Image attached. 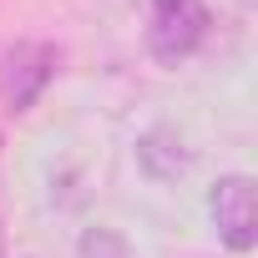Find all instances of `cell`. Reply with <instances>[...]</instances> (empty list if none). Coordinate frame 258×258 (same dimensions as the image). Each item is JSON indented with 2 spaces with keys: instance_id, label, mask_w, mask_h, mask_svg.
<instances>
[{
  "instance_id": "obj_1",
  "label": "cell",
  "mask_w": 258,
  "mask_h": 258,
  "mask_svg": "<svg viewBox=\"0 0 258 258\" xmlns=\"http://www.w3.org/2000/svg\"><path fill=\"white\" fill-rule=\"evenodd\" d=\"M208 6L203 0H152V16H147V51L162 66L187 61L203 41H208Z\"/></svg>"
},
{
  "instance_id": "obj_2",
  "label": "cell",
  "mask_w": 258,
  "mask_h": 258,
  "mask_svg": "<svg viewBox=\"0 0 258 258\" xmlns=\"http://www.w3.org/2000/svg\"><path fill=\"white\" fill-rule=\"evenodd\" d=\"M61 51L46 41H16L6 56H0V101L6 111H31L36 96L51 86Z\"/></svg>"
},
{
  "instance_id": "obj_3",
  "label": "cell",
  "mask_w": 258,
  "mask_h": 258,
  "mask_svg": "<svg viewBox=\"0 0 258 258\" xmlns=\"http://www.w3.org/2000/svg\"><path fill=\"white\" fill-rule=\"evenodd\" d=\"M213 223H218V238L233 248V253H248L258 243V213H253V182L243 172L233 177H218L213 187Z\"/></svg>"
},
{
  "instance_id": "obj_4",
  "label": "cell",
  "mask_w": 258,
  "mask_h": 258,
  "mask_svg": "<svg viewBox=\"0 0 258 258\" xmlns=\"http://www.w3.org/2000/svg\"><path fill=\"white\" fill-rule=\"evenodd\" d=\"M76 258H137V253L126 248V238L111 233V228H86L81 243H76Z\"/></svg>"
}]
</instances>
